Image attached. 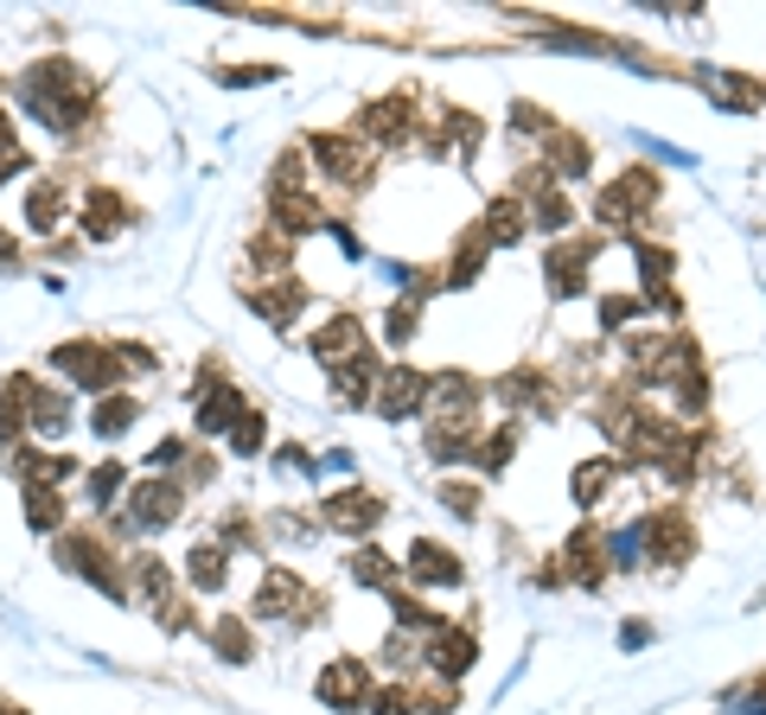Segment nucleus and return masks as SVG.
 Wrapping results in <instances>:
<instances>
[{
  "instance_id": "f257e3e1",
  "label": "nucleus",
  "mask_w": 766,
  "mask_h": 715,
  "mask_svg": "<svg viewBox=\"0 0 766 715\" xmlns=\"http://www.w3.org/2000/svg\"><path fill=\"white\" fill-rule=\"evenodd\" d=\"M51 364H58L71 383H83V390H109V383H115V371H122V358L102 352V345H58V352H51Z\"/></svg>"
},
{
  "instance_id": "f03ea898",
  "label": "nucleus",
  "mask_w": 766,
  "mask_h": 715,
  "mask_svg": "<svg viewBox=\"0 0 766 715\" xmlns=\"http://www.w3.org/2000/svg\"><path fill=\"white\" fill-rule=\"evenodd\" d=\"M422 396H434V377H422V371H403V364H390V371H383L377 409L390 415V422H409V415L422 409Z\"/></svg>"
},
{
  "instance_id": "7ed1b4c3",
  "label": "nucleus",
  "mask_w": 766,
  "mask_h": 715,
  "mask_svg": "<svg viewBox=\"0 0 766 715\" xmlns=\"http://www.w3.org/2000/svg\"><path fill=\"white\" fill-rule=\"evenodd\" d=\"M179 505H185V499H179V485H167V480H148V485H134V492H128V517H134L141 531L173 524Z\"/></svg>"
},
{
  "instance_id": "20e7f679",
  "label": "nucleus",
  "mask_w": 766,
  "mask_h": 715,
  "mask_svg": "<svg viewBox=\"0 0 766 715\" xmlns=\"http://www.w3.org/2000/svg\"><path fill=\"white\" fill-rule=\"evenodd\" d=\"M364 689H371V677H364L357 658H332L326 671H320V703H332V709H357Z\"/></svg>"
},
{
  "instance_id": "39448f33",
  "label": "nucleus",
  "mask_w": 766,
  "mask_h": 715,
  "mask_svg": "<svg viewBox=\"0 0 766 715\" xmlns=\"http://www.w3.org/2000/svg\"><path fill=\"white\" fill-rule=\"evenodd\" d=\"M320 517H326L332 531L364 536L383 517V499H377V492H339V499H326V511H320Z\"/></svg>"
},
{
  "instance_id": "423d86ee",
  "label": "nucleus",
  "mask_w": 766,
  "mask_h": 715,
  "mask_svg": "<svg viewBox=\"0 0 766 715\" xmlns=\"http://www.w3.org/2000/svg\"><path fill=\"white\" fill-rule=\"evenodd\" d=\"M409 575H415V582H429V587H460V582H466L460 556H454V550H441V543H429V536L409 550Z\"/></svg>"
},
{
  "instance_id": "0eeeda50",
  "label": "nucleus",
  "mask_w": 766,
  "mask_h": 715,
  "mask_svg": "<svg viewBox=\"0 0 766 715\" xmlns=\"http://www.w3.org/2000/svg\"><path fill=\"white\" fill-rule=\"evenodd\" d=\"M313 153H320V167H326L332 179H352V185H364L371 179V153L357 148V141H332V134H313Z\"/></svg>"
},
{
  "instance_id": "6e6552de",
  "label": "nucleus",
  "mask_w": 766,
  "mask_h": 715,
  "mask_svg": "<svg viewBox=\"0 0 766 715\" xmlns=\"http://www.w3.org/2000/svg\"><path fill=\"white\" fill-rule=\"evenodd\" d=\"M313 358H332V364L357 358V320L352 313H339V320H326V326L313 332Z\"/></svg>"
},
{
  "instance_id": "1a4fd4ad",
  "label": "nucleus",
  "mask_w": 766,
  "mask_h": 715,
  "mask_svg": "<svg viewBox=\"0 0 766 715\" xmlns=\"http://www.w3.org/2000/svg\"><path fill=\"white\" fill-rule=\"evenodd\" d=\"M429 664L441 671V677H460V671L473 664V633H441V638H429Z\"/></svg>"
},
{
  "instance_id": "9d476101",
  "label": "nucleus",
  "mask_w": 766,
  "mask_h": 715,
  "mask_svg": "<svg viewBox=\"0 0 766 715\" xmlns=\"http://www.w3.org/2000/svg\"><path fill=\"white\" fill-rule=\"evenodd\" d=\"M236 422V390H224V383H204V396H199V429L204 434H218Z\"/></svg>"
},
{
  "instance_id": "9b49d317",
  "label": "nucleus",
  "mask_w": 766,
  "mask_h": 715,
  "mask_svg": "<svg viewBox=\"0 0 766 715\" xmlns=\"http://www.w3.org/2000/svg\"><path fill=\"white\" fill-rule=\"evenodd\" d=\"M185 568H192V587H224V575H230V562H224V550H218V543H199Z\"/></svg>"
},
{
  "instance_id": "f8f14e48",
  "label": "nucleus",
  "mask_w": 766,
  "mask_h": 715,
  "mask_svg": "<svg viewBox=\"0 0 766 715\" xmlns=\"http://www.w3.org/2000/svg\"><path fill=\"white\" fill-rule=\"evenodd\" d=\"M134 415H141V403H134V396H102V403H97V434H109V441H115L122 429H134Z\"/></svg>"
},
{
  "instance_id": "ddd939ff",
  "label": "nucleus",
  "mask_w": 766,
  "mask_h": 715,
  "mask_svg": "<svg viewBox=\"0 0 766 715\" xmlns=\"http://www.w3.org/2000/svg\"><path fill=\"white\" fill-rule=\"evenodd\" d=\"M352 575L364 587H390V582H396V562L383 556V550H357V556H352Z\"/></svg>"
},
{
  "instance_id": "4468645a",
  "label": "nucleus",
  "mask_w": 766,
  "mask_h": 715,
  "mask_svg": "<svg viewBox=\"0 0 766 715\" xmlns=\"http://www.w3.org/2000/svg\"><path fill=\"white\" fill-rule=\"evenodd\" d=\"M211 645H218V658H230V664H243L255 652L250 645V633L236 626V620H218V633H211Z\"/></svg>"
},
{
  "instance_id": "2eb2a0df",
  "label": "nucleus",
  "mask_w": 766,
  "mask_h": 715,
  "mask_svg": "<svg viewBox=\"0 0 766 715\" xmlns=\"http://www.w3.org/2000/svg\"><path fill=\"white\" fill-rule=\"evenodd\" d=\"M26 511H32V524H39V531H51V524L64 517V505H58V492H51V485H26Z\"/></svg>"
},
{
  "instance_id": "dca6fc26",
  "label": "nucleus",
  "mask_w": 766,
  "mask_h": 715,
  "mask_svg": "<svg viewBox=\"0 0 766 715\" xmlns=\"http://www.w3.org/2000/svg\"><path fill=\"white\" fill-rule=\"evenodd\" d=\"M613 473H619L613 460H587L582 473H575V499H582V505H587V499H601V492H607V480H613Z\"/></svg>"
},
{
  "instance_id": "f3484780",
  "label": "nucleus",
  "mask_w": 766,
  "mask_h": 715,
  "mask_svg": "<svg viewBox=\"0 0 766 715\" xmlns=\"http://www.w3.org/2000/svg\"><path fill=\"white\" fill-rule=\"evenodd\" d=\"M550 153H556V167H562V173H587V160H594L582 134H556V148H550Z\"/></svg>"
},
{
  "instance_id": "a211bd4d",
  "label": "nucleus",
  "mask_w": 766,
  "mask_h": 715,
  "mask_svg": "<svg viewBox=\"0 0 766 715\" xmlns=\"http://www.w3.org/2000/svg\"><path fill=\"white\" fill-rule=\"evenodd\" d=\"M230 447H236V454H255V447H262V415H243L236 434H230Z\"/></svg>"
},
{
  "instance_id": "6ab92c4d",
  "label": "nucleus",
  "mask_w": 766,
  "mask_h": 715,
  "mask_svg": "<svg viewBox=\"0 0 766 715\" xmlns=\"http://www.w3.org/2000/svg\"><path fill=\"white\" fill-rule=\"evenodd\" d=\"M633 313H638V301H633V294H607V301H601V320H607V326H626Z\"/></svg>"
},
{
  "instance_id": "aec40b11",
  "label": "nucleus",
  "mask_w": 766,
  "mask_h": 715,
  "mask_svg": "<svg viewBox=\"0 0 766 715\" xmlns=\"http://www.w3.org/2000/svg\"><path fill=\"white\" fill-rule=\"evenodd\" d=\"M115 485H122V460H102L97 473H90V492H97V499H109Z\"/></svg>"
},
{
  "instance_id": "412c9836",
  "label": "nucleus",
  "mask_w": 766,
  "mask_h": 715,
  "mask_svg": "<svg viewBox=\"0 0 766 715\" xmlns=\"http://www.w3.org/2000/svg\"><path fill=\"white\" fill-rule=\"evenodd\" d=\"M371 709H377V715H409V689H377V696H371Z\"/></svg>"
}]
</instances>
